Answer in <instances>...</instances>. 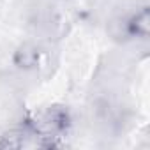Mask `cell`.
Masks as SVG:
<instances>
[{"label": "cell", "mask_w": 150, "mask_h": 150, "mask_svg": "<svg viewBox=\"0 0 150 150\" xmlns=\"http://www.w3.org/2000/svg\"><path fill=\"white\" fill-rule=\"evenodd\" d=\"M23 125L32 134L37 148H60L71 129V115L67 108L53 104L30 115Z\"/></svg>", "instance_id": "1"}, {"label": "cell", "mask_w": 150, "mask_h": 150, "mask_svg": "<svg viewBox=\"0 0 150 150\" xmlns=\"http://www.w3.org/2000/svg\"><path fill=\"white\" fill-rule=\"evenodd\" d=\"M122 30H124V35L129 37V39L145 41L148 37V34H150V13H148V7L145 6L139 11L132 13L131 16H127L124 20Z\"/></svg>", "instance_id": "2"}, {"label": "cell", "mask_w": 150, "mask_h": 150, "mask_svg": "<svg viewBox=\"0 0 150 150\" xmlns=\"http://www.w3.org/2000/svg\"><path fill=\"white\" fill-rule=\"evenodd\" d=\"M42 60V50L32 42H25L21 46L16 48L14 55H13V62L14 65H18L20 69H35Z\"/></svg>", "instance_id": "3"}, {"label": "cell", "mask_w": 150, "mask_h": 150, "mask_svg": "<svg viewBox=\"0 0 150 150\" xmlns=\"http://www.w3.org/2000/svg\"><path fill=\"white\" fill-rule=\"evenodd\" d=\"M30 146H35V141L23 124L0 136V148H30Z\"/></svg>", "instance_id": "4"}]
</instances>
